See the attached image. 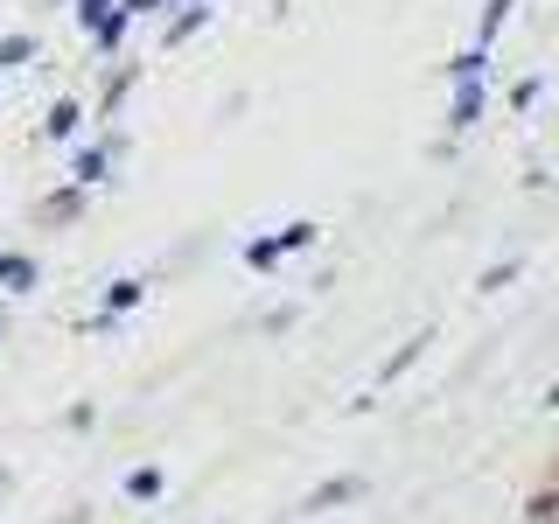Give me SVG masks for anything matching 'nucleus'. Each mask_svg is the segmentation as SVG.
I'll use <instances>...</instances> for the list:
<instances>
[{
    "mask_svg": "<svg viewBox=\"0 0 559 524\" xmlns=\"http://www.w3.org/2000/svg\"><path fill=\"white\" fill-rule=\"evenodd\" d=\"M524 524H559V489H538V497H532V517H524Z\"/></svg>",
    "mask_w": 559,
    "mask_h": 524,
    "instance_id": "f257e3e1",
    "label": "nucleus"
},
{
    "mask_svg": "<svg viewBox=\"0 0 559 524\" xmlns=\"http://www.w3.org/2000/svg\"><path fill=\"white\" fill-rule=\"evenodd\" d=\"M546 489H559V462H552V483H546Z\"/></svg>",
    "mask_w": 559,
    "mask_h": 524,
    "instance_id": "f03ea898",
    "label": "nucleus"
}]
</instances>
